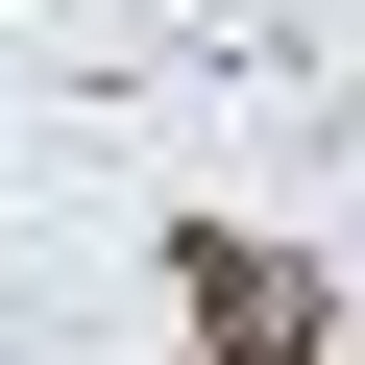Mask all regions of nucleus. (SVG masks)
Wrapping results in <instances>:
<instances>
[{
  "label": "nucleus",
  "mask_w": 365,
  "mask_h": 365,
  "mask_svg": "<svg viewBox=\"0 0 365 365\" xmlns=\"http://www.w3.org/2000/svg\"><path fill=\"white\" fill-rule=\"evenodd\" d=\"M170 292H195V317H220L244 365H317V292H292L268 244H170Z\"/></svg>",
  "instance_id": "1"
}]
</instances>
